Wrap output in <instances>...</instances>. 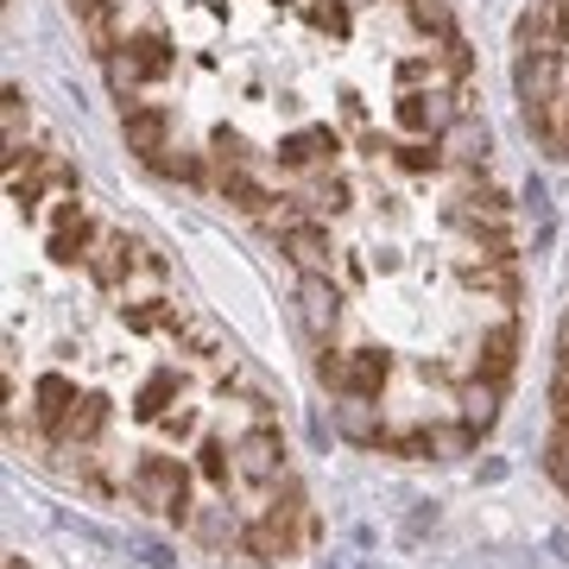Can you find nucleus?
Returning a JSON list of instances; mask_svg holds the SVG:
<instances>
[{
	"mask_svg": "<svg viewBox=\"0 0 569 569\" xmlns=\"http://www.w3.org/2000/svg\"><path fill=\"white\" fill-rule=\"evenodd\" d=\"M475 430L468 425H430V456H468Z\"/></svg>",
	"mask_w": 569,
	"mask_h": 569,
	"instance_id": "nucleus-20",
	"label": "nucleus"
},
{
	"mask_svg": "<svg viewBox=\"0 0 569 569\" xmlns=\"http://www.w3.org/2000/svg\"><path fill=\"white\" fill-rule=\"evenodd\" d=\"M0 569H26V557H7V563H0Z\"/></svg>",
	"mask_w": 569,
	"mask_h": 569,
	"instance_id": "nucleus-21",
	"label": "nucleus"
},
{
	"mask_svg": "<svg viewBox=\"0 0 569 569\" xmlns=\"http://www.w3.org/2000/svg\"><path fill=\"white\" fill-rule=\"evenodd\" d=\"M0 127H7V159L26 152V96H20V89H7V96H0Z\"/></svg>",
	"mask_w": 569,
	"mask_h": 569,
	"instance_id": "nucleus-19",
	"label": "nucleus"
},
{
	"mask_svg": "<svg viewBox=\"0 0 569 569\" xmlns=\"http://www.w3.org/2000/svg\"><path fill=\"white\" fill-rule=\"evenodd\" d=\"M82 266H89V279L102 284V291H121V284H127V266H133V241H127V234H114V228H102Z\"/></svg>",
	"mask_w": 569,
	"mask_h": 569,
	"instance_id": "nucleus-11",
	"label": "nucleus"
},
{
	"mask_svg": "<svg viewBox=\"0 0 569 569\" xmlns=\"http://www.w3.org/2000/svg\"><path fill=\"white\" fill-rule=\"evenodd\" d=\"M310 209H317V216H348V209H355V178L323 171V178H317V197H310Z\"/></svg>",
	"mask_w": 569,
	"mask_h": 569,
	"instance_id": "nucleus-16",
	"label": "nucleus"
},
{
	"mask_svg": "<svg viewBox=\"0 0 569 569\" xmlns=\"http://www.w3.org/2000/svg\"><path fill=\"white\" fill-rule=\"evenodd\" d=\"M512 361H519V323H512V310H500V317L475 336V373L512 380Z\"/></svg>",
	"mask_w": 569,
	"mask_h": 569,
	"instance_id": "nucleus-8",
	"label": "nucleus"
},
{
	"mask_svg": "<svg viewBox=\"0 0 569 569\" xmlns=\"http://www.w3.org/2000/svg\"><path fill=\"white\" fill-rule=\"evenodd\" d=\"M437 146H443L449 164H468V171H481V164H488V152H493L488 127L475 121V114H456V121H449V133Z\"/></svg>",
	"mask_w": 569,
	"mask_h": 569,
	"instance_id": "nucleus-13",
	"label": "nucleus"
},
{
	"mask_svg": "<svg viewBox=\"0 0 569 569\" xmlns=\"http://www.w3.org/2000/svg\"><path fill=\"white\" fill-rule=\"evenodd\" d=\"M500 399H507V380H488V373H468L456 387V425H468L475 437H488L500 425Z\"/></svg>",
	"mask_w": 569,
	"mask_h": 569,
	"instance_id": "nucleus-7",
	"label": "nucleus"
},
{
	"mask_svg": "<svg viewBox=\"0 0 569 569\" xmlns=\"http://www.w3.org/2000/svg\"><path fill=\"white\" fill-rule=\"evenodd\" d=\"M336 430L361 449H387V418H380V399H361V392H342L336 399Z\"/></svg>",
	"mask_w": 569,
	"mask_h": 569,
	"instance_id": "nucleus-9",
	"label": "nucleus"
},
{
	"mask_svg": "<svg viewBox=\"0 0 569 569\" xmlns=\"http://www.w3.org/2000/svg\"><path fill=\"white\" fill-rule=\"evenodd\" d=\"M348 7H367V0H348Z\"/></svg>",
	"mask_w": 569,
	"mask_h": 569,
	"instance_id": "nucleus-22",
	"label": "nucleus"
},
{
	"mask_svg": "<svg viewBox=\"0 0 569 569\" xmlns=\"http://www.w3.org/2000/svg\"><path fill=\"white\" fill-rule=\"evenodd\" d=\"M456 114L462 108L449 102V89H399V102H392V127L406 140H443Z\"/></svg>",
	"mask_w": 569,
	"mask_h": 569,
	"instance_id": "nucleus-3",
	"label": "nucleus"
},
{
	"mask_svg": "<svg viewBox=\"0 0 569 569\" xmlns=\"http://www.w3.org/2000/svg\"><path fill=\"white\" fill-rule=\"evenodd\" d=\"M209 164H253V146H247L241 127H209Z\"/></svg>",
	"mask_w": 569,
	"mask_h": 569,
	"instance_id": "nucleus-17",
	"label": "nucleus"
},
{
	"mask_svg": "<svg viewBox=\"0 0 569 569\" xmlns=\"http://www.w3.org/2000/svg\"><path fill=\"white\" fill-rule=\"evenodd\" d=\"M234 468H241V488H279L284 475V437L279 425H253L234 437Z\"/></svg>",
	"mask_w": 569,
	"mask_h": 569,
	"instance_id": "nucleus-2",
	"label": "nucleus"
},
{
	"mask_svg": "<svg viewBox=\"0 0 569 569\" xmlns=\"http://www.w3.org/2000/svg\"><path fill=\"white\" fill-rule=\"evenodd\" d=\"M387 387H392V355L387 348H373V342L348 348V392H361V399H387Z\"/></svg>",
	"mask_w": 569,
	"mask_h": 569,
	"instance_id": "nucleus-12",
	"label": "nucleus"
},
{
	"mask_svg": "<svg viewBox=\"0 0 569 569\" xmlns=\"http://www.w3.org/2000/svg\"><path fill=\"white\" fill-rule=\"evenodd\" d=\"M121 140L140 164H152L164 146H171V114H164L159 102H127L121 108Z\"/></svg>",
	"mask_w": 569,
	"mask_h": 569,
	"instance_id": "nucleus-6",
	"label": "nucleus"
},
{
	"mask_svg": "<svg viewBox=\"0 0 569 569\" xmlns=\"http://www.w3.org/2000/svg\"><path fill=\"white\" fill-rule=\"evenodd\" d=\"M279 164L284 171H336V133H329V127H298V133H284Z\"/></svg>",
	"mask_w": 569,
	"mask_h": 569,
	"instance_id": "nucleus-10",
	"label": "nucleus"
},
{
	"mask_svg": "<svg viewBox=\"0 0 569 569\" xmlns=\"http://www.w3.org/2000/svg\"><path fill=\"white\" fill-rule=\"evenodd\" d=\"M298 323H305L310 342H336V329H342V291L329 272H305L298 279Z\"/></svg>",
	"mask_w": 569,
	"mask_h": 569,
	"instance_id": "nucleus-4",
	"label": "nucleus"
},
{
	"mask_svg": "<svg viewBox=\"0 0 569 569\" xmlns=\"http://www.w3.org/2000/svg\"><path fill=\"white\" fill-rule=\"evenodd\" d=\"M279 253L298 266V272H329V266H336V241H329L323 216H298V222H284L279 228Z\"/></svg>",
	"mask_w": 569,
	"mask_h": 569,
	"instance_id": "nucleus-5",
	"label": "nucleus"
},
{
	"mask_svg": "<svg viewBox=\"0 0 569 569\" xmlns=\"http://www.w3.org/2000/svg\"><path fill=\"white\" fill-rule=\"evenodd\" d=\"M152 171L171 183H203V152H183V146H164L159 159H152Z\"/></svg>",
	"mask_w": 569,
	"mask_h": 569,
	"instance_id": "nucleus-18",
	"label": "nucleus"
},
{
	"mask_svg": "<svg viewBox=\"0 0 569 569\" xmlns=\"http://www.w3.org/2000/svg\"><path fill=\"white\" fill-rule=\"evenodd\" d=\"M406 7V20L418 39H456V13H449V0H399Z\"/></svg>",
	"mask_w": 569,
	"mask_h": 569,
	"instance_id": "nucleus-15",
	"label": "nucleus"
},
{
	"mask_svg": "<svg viewBox=\"0 0 569 569\" xmlns=\"http://www.w3.org/2000/svg\"><path fill=\"white\" fill-rule=\"evenodd\" d=\"M305 20H310V32H317V39H329V44L355 39V7H348V0H310Z\"/></svg>",
	"mask_w": 569,
	"mask_h": 569,
	"instance_id": "nucleus-14",
	"label": "nucleus"
},
{
	"mask_svg": "<svg viewBox=\"0 0 569 569\" xmlns=\"http://www.w3.org/2000/svg\"><path fill=\"white\" fill-rule=\"evenodd\" d=\"M190 481H197V462H178V456H164V449H146L140 462L127 468V500L146 507V512H159V519L190 526V512H197Z\"/></svg>",
	"mask_w": 569,
	"mask_h": 569,
	"instance_id": "nucleus-1",
	"label": "nucleus"
}]
</instances>
